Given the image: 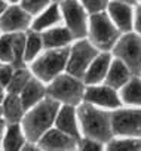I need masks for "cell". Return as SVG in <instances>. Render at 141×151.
Listing matches in <instances>:
<instances>
[{"mask_svg":"<svg viewBox=\"0 0 141 151\" xmlns=\"http://www.w3.org/2000/svg\"><path fill=\"white\" fill-rule=\"evenodd\" d=\"M59 111V102L54 98L43 99L36 104L33 110H30L22 120V127L25 136L31 141H40V138L48 132L51 124L56 120Z\"/></svg>","mask_w":141,"mask_h":151,"instance_id":"1","label":"cell"},{"mask_svg":"<svg viewBox=\"0 0 141 151\" xmlns=\"http://www.w3.org/2000/svg\"><path fill=\"white\" fill-rule=\"evenodd\" d=\"M79 120L82 129L88 138L106 142L111 139V114H107L101 110H97L94 104L86 102L79 107Z\"/></svg>","mask_w":141,"mask_h":151,"instance_id":"2","label":"cell"},{"mask_svg":"<svg viewBox=\"0 0 141 151\" xmlns=\"http://www.w3.org/2000/svg\"><path fill=\"white\" fill-rule=\"evenodd\" d=\"M46 95L56 99L58 102H64L67 105H76L85 96V91L79 77H74L68 73L56 76L52 83L48 86Z\"/></svg>","mask_w":141,"mask_h":151,"instance_id":"3","label":"cell"},{"mask_svg":"<svg viewBox=\"0 0 141 151\" xmlns=\"http://www.w3.org/2000/svg\"><path fill=\"white\" fill-rule=\"evenodd\" d=\"M120 30L113 22L111 17L103 12H97L89 21V36L91 42L101 50L111 49L119 40Z\"/></svg>","mask_w":141,"mask_h":151,"instance_id":"4","label":"cell"},{"mask_svg":"<svg viewBox=\"0 0 141 151\" xmlns=\"http://www.w3.org/2000/svg\"><path fill=\"white\" fill-rule=\"evenodd\" d=\"M68 56V49H51L33 64V73L42 82H51L65 68Z\"/></svg>","mask_w":141,"mask_h":151,"instance_id":"5","label":"cell"},{"mask_svg":"<svg viewBox=\"0 0 141 151\" xmlns=\"http://www.w3.org/2000/svg\"><path fill=\"white\" fill-rule=\"evenodd\" d=\"M98 47L88 40L77 42L72 50H70L68 62H67V71L74 76V77H85V74L92 64V61L98 56Z\"/></svg>","mask_w":141,"mask_h":151,"instance_id":"6","label":"cell"},{"mask_svg":"<svg viewBox=\"0 0 141 151\" xmlns=\"http://www.w3.org/2000/svg\"><path fill=\"white\" fill-rule=\"evenodd\" d=\"M113 52L128 65L132 74L141 73V37L138 34L126 33L117 40Z\"/></svg>","mask_w":141,"mask_h":151,"instance_id":"7","label":"cell"},{"mask_svg":"<svg viewBox=\"0 0 141 151\" xmlns=\"http://www.w3.org/2000/svg\"><path fill=\"white\" fill-rule=\"evenodd\" d=\"M61 12L73 37L82 39L88 34L86 9L83 5H80L77 0H62Z\"/></svg>","mask_w":141,"mask_h":151,"instance_id":"8","label":"cell"},{"mask_svg":"<svg viewBox=\"0 0 141 151\" xmlns=\"http://www.w3.org/2000/svg\"><path fill=\"white\" fill-rule=\"evenodd\" d=\"M114 135L141 136V110H119L111 113Z\"/></svg>","mask_w":141,"mask_h":151,"instance_id":"9","label":"cell"},{"mask_svg":"<svg viewBox=\"0 0 141 151\" xmlns=\"http://www.w3.org/2000/svg\"><path fill=\"white\" fill-rule=\"evenodd\" d=\"M30 19L31 15L24 8L12 6L0 17V28L6 33H20L30 25Z\"/></svg>","mask_w":141,"mask_h":151,"instance_id":"10","label":"cell"},{"mask_svg":"<svg viewBox=\"0 0 141 151\" xmlns=\"http://www.w3.org/2000/svg\"><path fill=\"white\" fill-rule=\"evenodd\" d=\"M77 145V139L59 129L48 130L40 138V148L45 150H73Z\"/></svg>","mask_w":141,"mask_h":151,"instance_id":"11","label":"cell"},{"mask_svg":"<svg viewBox=\"0 0 141 151\" xmlns=\"http://www.w3.org/2000/svg\"><path fill=\"white\" fill-rule=\"evenodd\" d=\"M85 99L94 105H101L107 108H117L120 105V99L114 92V88H89L85 91Z\"/></svg>","mask_w":141,"mask_h":151,"instance_id":"12","label":"cell"},{"mask_svg":"<svg viewBox=\"0 0 141 151\" xmlns=\"http://www.w3.org/2000/svg\"><path fill=\"white\" fill-rule=\"evenodd\" d=\"M108 15L120 31L129 33L132 28V9L129 3L114 0L108 5Z\"/></svg>","mask_w":141,"mask_h":151,"instance_id":"13","label":"cell"},{"mask_svg":"<svg viewBox=\"0 0 141 151\" xmlns=\"http://www.w3.org/2000/svg\"><path fill=\"white\" fill-rule=\"evenodd\" d=\"M129 80H131V70L128 68V65L119 58L116 61H113L108 68V73L106 76L107 86L119 89V88H123Z\"/></svg>","mask_w":141,"mask_h":151,"instance_id":"14","label":"cell"},{"mask_svg":"<svg viewBox=\"0 0 141 151\" xmlns=\"http://www.w3.org/2000/svg\"><path fill=\"white\" fill-rule=\"evenodd\" d=\"M108 68H110V55L108 53L98 55L92 61V64L89 65V68H88V71L85 74V83L95 85V83L101 82L107 76Z\"/></svg>","mask_w":141,"mask_h":151,"instance_id":"15","label":"cell"},{"mask_svg":"<svg viewBox=\"0 0 141 151\" xmlns=\"http://www.w3.org/2000/svg\"><path fill=\"white\" fill-rule=\"evenodd\" d=\"M56 127L68 135L74 136L76 139L79 138V130H77V123H76V113L73 110V105H64L56 116Z\"/></svg>","mask_w":141,"mask_h":151,"instance_id":"16","label":"cell"},{"mask_svg":"<svg viewBox=\"0 0 141 151\" xmlns=\"http://www.w3.org/2000/svg\"><path fill=\"white\" fill-rule=\"evenodd\" d=\"M45 93H46V91L42 85V80L39 77L37 79H30V82L27 83V86L21 92V99H22L24 108L28 110L30 107L40 102L42 98L45 96Z\"/></svg>","mask_w":141,"mask_h":151,"instance_id":"17","label":"cell"},{"mask_svg":"<svg viewBox=\"0 0 141 151\" xmlns=\"http://www.w3.org/2000/svg\"><path fill=\"white\" fill-rule=\"evenodd\" d=\"M24 105H22V99L18 93H9L6 96V99H3V108L2 113L5 116V119L9 123H17L21 120L22 114H24Z\"/></svg>","mask_w":141,"mask_h":151,"instance_id":"18","label":"cell"},{"mask_svg":"<svg viewBox=\"0 0 141 151\" xmlns=\"http://www.w3.org/2000/svg\"><path fill=\"white\" fill-rule=\"evenodd\" d=\"M43 37V45L45 47L48 49H58V47H62L65 45L70 43V40L73 39V34L72 31L67 28H52V30H48L42 34Z\"/></svg>","mask_w":141,"mask_h":151,"instance_id":"19","label":"cell"},{"mask_svg":"<svg viewBox=\"0 0 141 151\" xmlns=\"http://www.w3.org/2000/svg\"><path fill=\"white\" fill-rule=\"evenodd\" d=\"M61 15H62V12H59V8H58L56 5L49 6V8L34 21L33 28H34L36 31H42V30H45V28H48V27H52V25H55V24H58V22L61 21Z\"/></svg>","mask_w":141,"mask_h":151,"instance_id":"20","label":"cell"},{"mask_svg":"<svg viewBox=\"0 0 141 151\" xmlns=\"http://www.w3.org/2000/svg\"><path fill=\"white\" fill-rule=\"evenodd\" d=\"M122 99L131 105L141 107V80L131 79L122 89Z\"/></svg>","mask_w":141,"mask_h":151,"instance_id":"21","label":"cell"},{"mask_svg":"<svg viewBox=\"0 0 141 151\" xmlns=\"http://www.w3.org/2000/svg\"><path fill=\"white\" fill-rule=\"evenodd\" d=\"M3 145L5 150H11V151L20 150L24 145V133L17 123H11V126L8 127Z\"/></svg>","mask_w":141,"mask_h":151,"instance_id":"22","label":"cell"},{"mask_svg":"<svg viewBox=\"0 0 141 151\" xmlns=\"http://www.w3.org/2000/svg\"><path fill=\"white\" fill-rule=\"evenodd\" d=\"M28 82H30V73L27 70H24L22 67L17 68V71H14V76L8 85L9 93H21Z\"/></svg>","mask_w":141,"mask_h":151,"instance_id":"23","label":"cell"},{"mask_svg":"<svg viewBox=\"0 0 141 151\" xmlns=\"http://www.w3.org/2000/svg\"><path fill=\"white\" fill-rule=\"evenodd\" d=\"M25 43H27V37L21 31L20 33H14V52H15L14 67H17V68L24 67V61H25Z\"/></svg>","mask_w":141,"mask_h":151,"instance_id":"24","label":"cell"},{"mask_svg":"<svg viewBox=\"0 0 141 151\" xmlns=\"http://www.w3.org/2000/svg\"><path fill=\"white\" fill-rule=\"evenodd\" d=\"M43 45V37L42 34H39L36 30L31 31L27 36V43H25V61H31L40 50Z\"/></svg>","mask_w":141,"mask_h":151,"instance_id":"25","label":"cell"},{"mask_svg":"<svg viewBox=\"0 0 141 151\" xmlns=\"http://www.w3.org/2000/svg\"><path fill=\"white\" fill-rule=\"evenodd\" d=\"M0 59L3 62H12L15 59V52H14V33L6 34L0 39Z\"/></svg>","mask_w":141,"mask_h":151,"instance_id":"26","label":"cell"},{"mask_svg":"<svg viewBox=\"0 0 141 151\" xmlns=\"http://www.w3.org/2000/svg\"><path fill=\"white\" fill-rule=\"evenodd\" d=\"M108 150H126V151H134V150H141V141L140 139H116L108 144Z\"/></svg>","mask_w":141,"mask_h":151,"instance_id":"27","label":"cell"},{"mask_svg":"<svg viewBox=\"0 0 141 151\" xmlns=\"http://www.w3.org/2000/svg\"><path fill=\"white\" fill-rule=\"evenodd\" d=\"M49 3V0H22V8L30 14H39L43 8H46V5Z\"/></svg>","mask_w":141,"mask_h":151,"instance_id":"28","label":"cell"},{"mask_svg":"<svg viewBox=\"0 0 141 151\" xmlns=\"http://www.w3.org/2000/svg\"><path fill=\"white\" fill-rule=\"evenodd\" d=\"M80 2L85 6V9L91 14L103 12L107 8V0H80Z\"/></svg>","mask_w":141,"mask_h":151,"instance_id":"29","label":"cell"},{"mask_svg":"<svg viewBox=\"0 0 141 151\" xmlns=\"http://www.w3.org/2000/svg\"><path fill=\"white\" fill-rule=\"evenodd\" d=\"M14 76V68L11 64H2L0 65V83L3 86H8Z\"/></svg>","mask_w":141,"mask_h":151,"instance_id":"30","label":"cell"},{"mask_svg":"<svg viewBox=\"0 0 141 151\" xmlns=\"http://www.w3.org/2000/svg\"><path fill=\"white\" fill-rule=\"evenodd\" d=\"M79 145H80V148H82V150H95V151L101 150V142H100V141H97V139H92V138L82 139Z\"/></svg>","mask_w":141,"mask_h":151,"instance_id":"31","label":"cell"},{"mask_svg":"<svg viewBox=\"0 0 141 151\" xmlns=\"http://www.w3.org/2000/svg\"><path fill=\"white\" fill-rule=\"evenodd\" d=\"M135 28L141 34V5L137 8V12H135Z\"/></svg>","mask_w":141,"mask_h":151,"instance_id":"32","label":"cell"},{"mask_svg":"<svg viewBox=\"0 0 141 151\" xmlns=\"http://www.w3.org/2000/svg\"><path fill=\"white\" fill-rule=\"evenodd\" d=\"M6 11V3H5V0H0V17H2Z\"/></svg>","mask_w":141,"mask_h":151,"instance_id":"33","label":"cell"},{"mask_svg":"<svg viewBox=\"0 0 141 151\" xmlns=\"http://www.w3.org/2000/svg\"><path fill=\"white\" fill-rule=\"evenodd\" d=\"M3 130H5V120L0 117V139H2V136H3Z\"/></svg>","mask_w":141,"mask_h":151,"instance_id":"34","label":"cell"},{"mask_svg":"<svg viewBox=\"0 0 141 151\" xmlns=\"http://www.w3.org/2000/svg\"><path fill=\"white\" fill-rule=\"evenodd\" d=\"M5 99V96H3V85L0 83V102H2Z\"/></svg>","mask_w":141,"mask_h":151,"instance_id":"35","label":"cell"},{"mask_svg":"<svg viewBox=\"0 0 141 151\" xmlns=\"http://www.w3.org/2000/svg\"><path fill=\"white\" fill-rule=\"evenodd\" d=\"M119 2H126V3L132 5V3H135V0H119Z\"/></svg>","mask_w":141,"mask_h":151,"instance_id":"36","label":"cell"},{"mask_svg":"<svg viewBox=\"0 0 141 151\" xmlns=\"http://www.w3.org/2000/svg\"><path fill=\"white\" fill-rule=\"evenodd\" d=\"M11 2H18V0H11Z\"/></svg>","mask_w":141,"mask_h":151,"instance_id":"37","label":"cell"},{"mask_svg":"<svg viewBox=\"0 0 141 151\" xmlns=\"http://www.w3.org/2000/svg\"><path fill=\"white\" fill-rule=\"evenodd\" d=\"M58 2H59V0H58ZM61 2H62V0H61Z\"/></svg>","mask_w":141,"mask_h":151,"instance_id":"38","label":"cell"},{"mask_svg":"<svg viewBox=\"0 0 141 151\" xmlns=\"http://www.w3.org/2000/svg\"><path fill=\"white\" fill-rule=\"evenodd\" d=\"M0 113H2V111H0Z\"/></svg>","mask_w":141,"mask_h":151,"instance_id":"39","label":"cell"},{"mask_svg":"<svg viewBox=\"0 0 141 151\" xmlns=\"http://www.w3.org/2000/svg\"><path fill=\"white\" fill-rule=\"evenodd\" d=\"M140 2H141V0H140Z\"/></svg>","mask_w":141,"mask_h":151,"instance_id":"40","label":"cell"}]
</instances>
